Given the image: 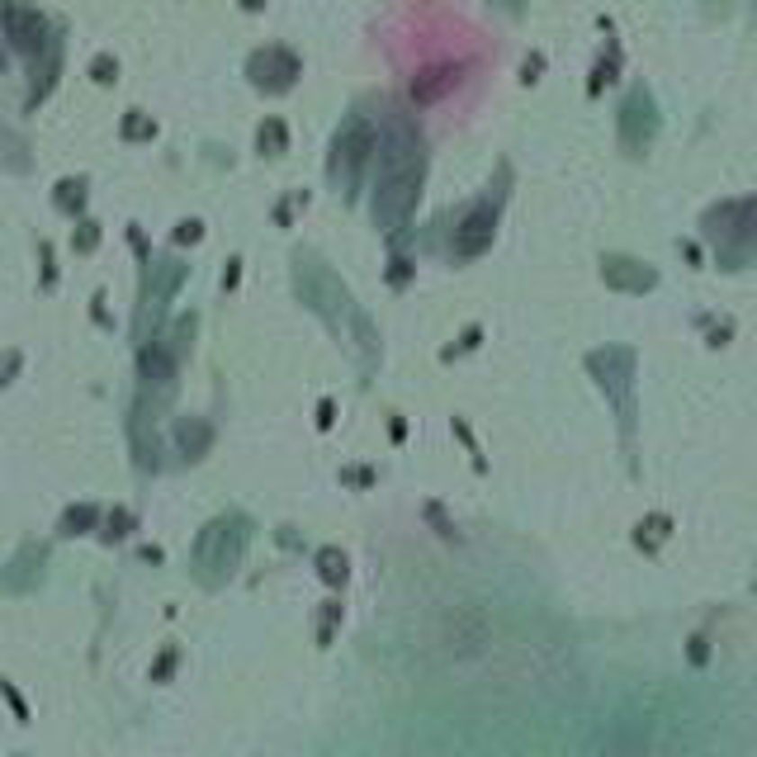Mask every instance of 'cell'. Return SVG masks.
Masks as SVG:
<instances>
[{
    "instance_id": "6da1fadb",
    "label": "cell",
    "mask_w": 757,
    "mask_h": 757,
    "mask_svg": "<svg viewBox=\"0 0 757 757\" xmlns=\"http://www.w3.org/2000/svg\"><path fill=\"white\" fill-rule=\"evenodd\" d=\"M379 190H374V223L383 232L402 228V218L412 213L421 194V176H427V152L412 128H389V138H379Z\"/></svg>"
},
{
    "instance_id": "7a4b0ae2",
    "label": "cell",
    "mask_w": 757,
    "mask_h": 757,
    "mask_svg": "<svg viewBox=\"0 0 757 757\" xmlns=\"http://www.w3.org/2000/svg\"><path fill=\"white\" fill-rule=\"evenodd\" d=\"M374 152H379V133H374V123H369L365 114H350V119L341 123L337 142H331V152H327V176L341 185V194H346V199H356L360 180H365V166L374 161Z\"/></svg>"
},
{
    "instance_id": "3957f363",
    "label": "cell",
    "mask_w": 757,
    "mask_h": 757,
    "mask_svg": "<svg viewBox=\"0 0 757 757\" xmlns=\"http://www.w3.org/2000/svg\"><path fill=\"white\" fill-rule=\"evenodd\" d=\"M497 213H502V190L483 194V204H473L455 228V256L459 261H473L478 251H488L492 242V228H497Z\"/></svg>"
},
{
    "instance_id": "277c9868",
    "label": "cell",
    "mask_w": 757,
    "mask_h": 757,
    "mask_svg": "<svg viewBox=\"0 0 757 757\" xmlns=\"http://www.w3.org/2000/svg\"><path fill=\"white\" fill-rule=\"evenodd\" d=\"M247 77H251L256 90H266V95H284V90L299 81V58H293L289 48H280V43L261 48V52H251Z\"/></svg>"
},
{
    "instance_id": "5b68a950",
    "label": "cell",
    "mask_w": 757,
    "mask_h": 757,
    "mask_svg": "<svg viewBox=\"0 0 757 757\" xmlns=\"http://www.w3.org/2000/svg\"><path fill=\"white\" fill-rule=\"evenodd\" d=\"M0 24H5V39L20 48V52H29V58H39V52L52 43L48 20H43L39 10L20 5V0H5V5H0Z\"/></svg>"
},
{
    "instance_id": "8992f818",
    "label": "cell",
    "mask_w": 757,
    "mask_h": 757,
    "mask_svg": "<svg viewBox=\"0 0 757 757\" xmlns=\"http://www.w3.org/2000/svg\"><path fill=\"white\" fill-rule=\"evenodd\" d=\"M237 545H242V530H237L232 521L209 526V530H204V540H199V568H209V559L228 568V563L237 559Z\"/></svg>"
},
{
    "instance_id": "52a82bcc",
    "label": "cell",
    "mask_w": 757,
    "mask_h": 757,
    "mask_svg": "<svg viewBox=\"0 0 757 757\" xmlns=\"http://www.w3.org/2000/svg\"><path fill=\"white\" fill-rule=\"evenodd\" d=\"M459 71L464 67H455V62H446V67H427V71H417V77L408 81V90H412V100L417 104H436L446 90H455V81H459Z\"/></svg>"
},
{
    "instance_id": "ba28073f",
    "label": "cell",
    "mask_w": 757,
    "mask_h": 757,
    "mask_svg": "<svg viewBox=\"0 0 757 757\" xmlns=\"http://www.w3.org/2000/svg\"><path fill=\"white\" fill-rule=\"evenodd\" d=\"M138 369H142L147 383H171L176 379V350L161 346V341H147L138 350Z\"/></svg>"
},
{
    "instance_id": "9c48e42d",
    "label": "cell",
    "mask_w": 757,
    "mask_h": 757,
    "mask_svg": "<svg viewBox=\"0 0 757 757\" xmlns=\"http://www.w3.org/2000/svg\"><path fill=\"white\" fill-rule=\"evenodd\" d=\"M256 147H261L266 157L289 152V123H284V119H266V123H261V133H256Z\"/></svg>"
},
{
    "instance_id": "30bf717a",
    "label": "cell",
    "mask_w": 757,
    "mask_h": 757,
    "mask_svg": "<svg viewBox=\"0 0 757 757\" xmlns=\"http://www.w3.org/2000/svg\"><path fill=\"white\" fill-rule=\"evenodd\" d=\"M58 209H67V213H81L86 209V180H62L58 185Z\"/></svg>"
},
{
    "instance_id": "8fae6325",
    "label": "cell",
    "mask_w": 757,
    "mask_h": 757,
    "mask_svg": "<svg viewBox=\"0 0 757 757\" xmlns=\"http://www.w3.org/2000/svg\"><path fill=\"white\" fill-rule=\"evenodd\" d=\"M123 138H128V142H133V138H157V123L147 119V114H138V109H133V114L123 119Z\"/></svg>"
},
{
    "instance_id": "7c38bea8",
    "label": "cell",
    "mask_w": 757,
    "mask_h": 757,
    "mask_svg": "<svg viewBox=\"0 0 757 757\" xmlns=\"http://www.w3.org/2000/svg\"><path fill=\"white\" fill-rule=\"evenodd\" d=\"M180 440H185V450H190V455H199V450H204V440H209V427H204V421H185Z\"/></svg>"
},
{
    "instance_id": "4fadbf2b",
    "label": "cell",
    "mask_w": 757,
    "mask_h": 757,
    "mask_svg": "<svg viewBox=\"0 0 757 757\" xmlns=\"http://www.w3.org/2000/svg\"><path fill=\"white\" fill-rule=\"evenodd\" d=\"M90 77H95L100 86H109V81H119V62L109 58V52H100L95 62H90Z\"/></svg>"
},
{
    "instance_id": "5bb4252c",
    "label": "cell",
    "mask_w": 757,
    "mask_h": 757,
    "mask_svg": "<svg viewBox=\"0 0 757 757\" xmlns=\"http://www.w3.org/2000/svg\"><path fill=\"white\" fill-rule=\"evenodd\" d=\"M389 284L393 289L412 284V261H408V256H393V261H389Z\"/></svg>"
},
{
    "instance_id": "9a60e30c",
    "label": "cell",
    "mask_w": 757,
    "mask_h": 757,
    "mask_svg": "<svg viewBox=\"0 0 757 757\" xmlns=\"http://www.w3.org/2000/svg\"><path fill=\"white\" fill-rule=\"evenodd\" d=\"M318 563H322V578H331V582H341V578H346V559H341L337 549H327Z\"/></svg>"
},
{
    "instance_id": "2e32d148",
    "label": "cell",
    "mask_w": 757,
    "mask_h": 757,
    "mask_svg": "<svg viewBox=\"0 0 757 757\" xmlns=\"http://www.w3.org/2000/svg\"><path fill=\"white\" fill-rule=\"evenodd\" d=\"M171 237H176L180 247H185V242H199V237H204V223H199V218H185V223H180Z\"/></svg>"
},
{
    "instance_id": "e0dca14e",
    "label": "cell",
    "mask_w": 757,
    "mask_h": 757,
    "mask_svg": "<svg viewBox=\"0 0 757 757\" xmlns=\"http://www.w3.org/2000/svg\"><path fill=\"white\" fill-rule=\"evenodd\" d=\"M71 242H77V251H95L100 247V228L95 223H81V232L71 237Z\"/></svg>"
},
{
    "instance_id": "ac0fdd59",
    "label": "cell",
    "mask_w": 757,
    "mask_h": 757,
    "mask_svg": "<svg viewBox=\"0 0 757 757\" xmlns=\"http://www.w3.org/2000/svg\"><path fill=\"white\" fill-rule=\"evenodd\" d=\"M14 369H20V356H14V350H10V356H0V383H5V374H14Z\"/></svg>"
},
{
    "instance_id": "d6986e66",
    "label": "cell",
    "mask_w": 757,
    "mask_h": 757,
    "mask_svg": "<svg viewBox=\"0 0 757 757\" xmlns=\"http://www.w3.org/2000/svg\"><path fill=\"white\" fill-rule=\"evenodd\" d=\"M266 5V0H242V10H261Z\"/></svg>"
},
{
    "instance_id": "ffe728a7",
    "label": "cell",
    "mask_w": 757,
    "mask_h": 757,
    "mask_svg": "<svg viewBox=\"0 0 757 757\" xmlns=\"http://www.w3.org/2000/svg\"><path fill=\"white\" fill-rule=\"evenodd\" d=\"M0 71H5V48H0Z\"/></svg>"
}]
</instances>
